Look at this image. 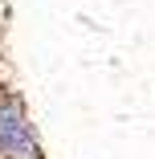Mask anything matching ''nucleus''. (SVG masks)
<instances>
[{
  "mask_svg": "<svg viewBox=\"0 0 155 159\" xmlns=\"http://www.w3.org/2000/svg\"><path fill=\"white\" fill-rule=\"evenodd\" d=\"M0 151L12 159H29L33 155V135H29L25 110L16 102H0Z\"/></svg>",
  "mask_w": 155,
  "mask_h": 159,
  "instance_id": "obj_1",
  "label": "nucleus"
}]
</instances>
